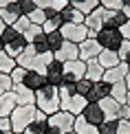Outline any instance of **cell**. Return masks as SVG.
Wrapping results in <instances>:
<instances>
[{"label":"cell","mask_w":130,"mask_h":134,"mask_svg":"<svg viewBox=\"0 0 130 134\" xmlns=\"http://www.w3.org/2000/svg\"><path fill=\"white\" fill-rule=\"evenodd\" d=\"M42 112L35 105H15V110L11 112V132L13 134H22L35 119H40Z\"/></svg>","instance_id":"6da1fadb"},{"label":"cell","mask_w":130,"mask_h":134,"mask_svg":"<svg viewBox=\"0 0 130 134\" xmlns=\"http://www.w3.org/2000/svg\"><path fill=\"white\" fill-rule=\"evenodd\" d=\"M35 108L40 112H44L46 116L60 112V88L49 86V83L44 88H40L35 92Z\"/></svg>","instance_id":"7a4b0ae2"},{"label":"cell","mask_w":130,"mask_h":134,"mask_svg":"<svg viewBox=\"0 0 130 134\" xmlns=\"http://www.w3.org/2000/svg\"><path fill=\"white\" fill-rule=\"evenodd\" d=\"M97 42L101 44L104 51H119V46L123 44V35L119 29H101L97 33Z\"/></svg>","instance_id":"3957f363"},{"label":"cell","mask_w":130,"mask_h":134,"mask_svg":"<svg viewBox=\"0 0 130 134\" xmlns=\"http://www.w3.org/2000/svg\"><path fill=\"white\" fill-rule=\"evenodd\" d=\"M60 33H62V37H64L66 42H73V44H82L88 37L86 24H73V22H64Z\"/></svg>","instance_id":"277c9868"},{"label":"cell","mask_w":130,"mask_h":134,"mask_svg":"<svg viewBox=\"0 0 130 134\" xmlns=\"http://www.w3.org/2000/svg\"><path fill=\"white\" fill-rule=\"evenodd\" d=\"M49 125H53L55 130H60L62 134H71L75 130V114L66 112V110H60V112L49 116Z\"/></svg>","instance_id":"5b68a950"},{"label":"cell","mask_w":130,"mask_h":134,"mask_svg":"<svg viewBox=\"0 0 130 134\" xmlns=\"http://www.w3.org/2000/svg\"><path fill=\"white\" fill-rule=\"evenodd\" d=\"M104 20H106V9L101 7V4L86 15L84 24H86V29H88V37H97V33L104 29Z\"/></svg>","instance_id":"8992f818"},{"label":"cell","mask_w":130,"mask_h":134,"mask_svg":"<svg viewBox=\"0 0 130 134\" xmlns=\"http://www.w3.org/2000/svg\"><path fill=\"white\" fill-rule=\"evenodd\" d=\"M86 72V62L82 59H73V62L64 64V83H77L80 79H84Z\"/></svg>","instance_id":"52a82bcc"},{"label":"cell","mask_w":130,"mask_h":134,"mask_svg":"<svg viewBox=\"0 0 130 134\" xmlns=\"http://www.w3.org/2000/svg\"><path fill=\"white\" fill-rule=\"evenodd\" d=\"M80 46V59L82 62H88V59H97L99 53L104 51L101 48V44L97 42V37H86L82 44H77Z\"/></svg>","instance_id":"ba28073f"},{"label":"cell","mask_w":130,"mask_h":134,"mask_svg":"<svg viewBox=\"0 0 130 134\" xmlns=\"http://www.w3.org/2000/svg\"><path fill=\"white\" fill-rule=\"evenodd\" d=\"M44 77H46V83H49V86L60 88L62 83H64V64L58 62V59H53V62L49 64L46 72H44Z\"/></svg>","instance_id":"9c48e42d"},{"label":"cell","mask_w":130,"mask_h":134,"mask_svg":"<svg viewBox=\"0 0 130 134\" xmlns=\"http://www.w3.org/2000/svg\"><path fill=\"white\" fill-rule=\"evenodd\" d=\"M53 57L58 59V62H62V64L73 62V59H80V46H77V44H73V42H66V40H64V44H62L58 51L53 53Z\"/></svg>","instance_id":"30bf717a"},{"label":"cell","mask_w":130,"mask_h":134,"mask_svg":"<svg viewBox=\"0 0 130 134\" xmlns=\"http://www.w3.org/2000/svg\"><path fill=\"white\" fill-rule=\"evenodd\" d=\"M128 70H130V66H128L126 62H119L117 66H112V68L104 70V81H106V83H110V86H112V83H119V81L126 79Z\"/></svg>","instance_id":"8fae6325"},{"label":"cell","mask_w":130,"mask_h":134,"mask_svg":"<svg viewBox=\"0 0 130 134\" xmlns=\"http://www.w3.org/2000/svg\"><path fill=\"white\" fill-rule=\"evenodd\" d=\"M106 97H110V83H106L104 79L95 81L93 88H90V92H88V103H99Z\"/></svg>","instance_id":"7c38bea8"},{"label":"cell","mask_w":130,"mask_h":134,"mask_svg":"<svg viewBox=\"0 0 130 134\" xmlns=\"http://www.w3.org/2000/svg\"><path fill=\"white\" fill-rule=\"evenodd\" d=\"M82 116L88 121V123H93V125H101V123L106 121L104 110H101V105H99V103H88L86 108H84Z\"/></svg>","instance_id":"4fadbf2b"},{"label":"cell","mask_w":130,"mask_h":134,"mask_svg":"<svg viewBox=\"0 0 130 134\" xmlns=\"http://www.w3.org/2000/svg\"><path fill=\"white\" fill-rule=\"evenodd\" d=\"M11 90L15 92V99H18V105H35V92L29 90L24 83H15Z\"/></svg>","instance_id":"5bb4252c"},{"label":"cell","mask_w":130,"mask_h":134,"mask_svg":"<svg viewBox=\"0 0 130 134\" xmlns=\"http://www.w3.org/2000/svg\"><path fill=\"white\" fill-rule=\"evenodd\" d=\"M24 83L29 90H33V92H38L40 88H44L46 86V77L42 75V72H35V70H27V75H24Z\"/></svg>","instance_id":"9a60e30c"},{"label":"cell","mask_w":130,"mask_h":134,"mask_svg":"<svg viewBox=\"0 0 130 134\" xmlns=\"http://www.w3.org/2000/svg\"><path fill=\"white\" fill-rule=\"evenodd\" d=\"M18 105V99H15V92L9 90L4 94H0V116H11V112Z\"/></svg>","instance_id":"2e32d148"},{"label":"cell","mask_w":130,"mask_h":134,"mask_svg":"<svg viewBox=\"0 0 130 134\" xmlns=\"http://www.w3.org/2000/svg\"><path fill=\"white\" fill-rule=\"evenodd\" d=\"M99 105H101V110H104L106 119H110V121L119 119V108H121L119 101H115L112 97H106V99H101V101H99Z\"/></svg>","instance_id":"e0dca14e"},{"label":"cell","mask_w":130,"mask_h":134,"mask_svg":"<svg viewBox=\"0 0 130 134\" xmlns=\"http://www.w3.org/2000/svg\"><path fill=\"white\" fill-rule=\"evenodd\" d=\"M126 22H128V18L123 15V11H108V9H106L104 29H121Z\"/></svg>","instance_id":"ac0fdd59"},{"label":"cell","mask_w":130,"mask_h":134,"mask_svg":"<svg viewBox=\"0 0 130 134\" xmlns=\"http://www.w3.org/2000/svg\"><path fill=\"white\" fill-rule=\"evenodd\" d=\"M0 18L4 20V24H7V26H11L18 18H22V11H20L18 0H15V2H11L9 7H2V9H0Z\"/></svg>","instance_id":"d6986e66"},{"label":"cell","mask_w":130,"mask_h":134,"mask_svg":"<svg viewBox=\"0 0 130 134\" xmlns=\"http://www.w3.org/2000/svg\"><path fill=\"white\" fill-rule=\"evenodd\" d=\"M84 79L88 81H101L104 79V68H101V64L97 62V59H88L86 62V72H84Z\"/></svg>","instance_id":"ffe728a7"},{"label":"cell","mask_w":130,"mask_h":134,"mask_svg":"<svg viewBox=\"0 0 130 134\" xmlns=\"http://www.w3.org/2000/svg\"><path fill=\"white\" fill-rule=\"evenodd\" d=\"M60 18L62 22H73V24H84V20H86V15L82 13V11H77L73 4H69L66 9L60 11Z\"/></svg>","instance_id":"44dd1931"},{"label":"cell","mask_w":130,"mask_h":134,"mask_svg":"<svg viewBox=\"0 0 130 134\" xmlns=\"http://www.w3.org/2000/svg\"><path fill=\"white\" fill-rule=\"evenodd\" d=\"M24 48H27V40L22 35H18L13 42H9V44H4V53L7 55H11L13 59H18L22 53H24Z\"/></svg>","instance_id":"7402d4cb"},{"label":"cell","mask_w":130,"mask_h":134,"mask_svg":"<svg viewBox=\"0 0 130 134\" xmlns=\"http://www.w3.org/2000/svg\"><path fill=\"white\" fill-rule=\"evenodd\" d=\"M35 57H38V53H35V48H33V44H27L24 53H22L20 57L15 59V62H18V66H22V68L31 70V68H33V64H35Z\"/></svg>","instance_id":"603a6c76"},{"label":"cell","mask_w":130,"mask_h":134,"mask_svg":"<svg viewBox=\"0 0 130 134\" xmlns=\"http://www.w3.org/2000/svg\"><path fill=\"white\" fill-rule=\"evenodd\" d=\"M46 130H49V116L42 112L40 119H35V121H33V123L27 127L22 134H46Z\"/></svg>","instance_id":"cb8c5ba5"},{"label":"cell","mask_w":130,"mask_h":134,"mask_svg":"<svg viewBox=\"0 0 130 134\" xmlns=\"http://www.w3.org/2000/svg\"><path fill=\"white\" fill-rule=\"evenodd\" d=\"M73 132L75 134H99V127L93 125V123H88V121L80 114V116H75V130Z\"/></svg>","instance_id":"d4e9b609"},{"label":"cell","mask_w":130,"mask_h":134,"mask_svg":"<svg viewBox=\"0 0 130 134\" xmlns=\"http://www.w3.org/2000/svg\"><path fill=\"white\" fill-rule=\"evenodd\" d=\"M97 62L101 64V68H104V70H108V68H112V66H117L121 59H119V55H117L115 51H101L99 57H97Z\"/></svg>","instance_id":"484cf974"},{"label":"cell","mask_w":130,"mask_h":134,"mask_svg":"<svg viewBox=\"0 0 130 134\" xmlns=\"http://www.w3.org/2000/svg\"><path fill=\"white\" fill-rule=\"evenodd\" d=\"M53 53H40V55H38V57H35V64H33V68L31 70H35V72H42V75H44V72H46V68H49V64L51 62H53Z\"/></svg>","instance_id":"4316f807"},{"label":"cell","mask_w":130,"mask_h":134,"mask_svg":"<svg viewBox=\"0 0 130 134\" xmlns=\"http://www.w3.org/2000/svg\"><path fill=\"white\" fill-rule=\"evenodd\" d=\"M69 2H71L77 11H82L84 15H88L93 9H97V7H99V0H69Z\"/></svg>","instance_id":"83f0119b"},{"label":"cell","mask_w":130,"mask_h":134,"mask_svg":"<svg viewBox=\"0 0 130 134\" xmlns=\"http://www.w3.org/2000/svg\"><path fill=\"white\" fill-rule=\"evenodd\" d=\"M110 97L119 103H126V97H128V88H126V81H119V83H112L110 86Z\"/></svg>","instance_id":"f1b7e54d"},{"label":"cell","mask_w":130,"mask_h":134,"mask_svg":"<svg viewBox=\"0 0 130 134\" xmlns=\"http://www.w3.org/2000/svg\"><path fill=\"white\" fill-rule=\"evenodd\" d=\"M18 66V62H15L11 55L7 53H0V75H11V70Z\"/></svg>","instance_id":"f546056e"},{"label":"cell","mask_w":130,"mask_h":134,"mask_svg":"<svg viewBox=\"0 0 130 134\" xmlns=\"http://www.w3.org/2000/svg\"><path fill=\"white\" fill-rule=\"evenodd\" d=\"M86 105H88V99L86 97H82V94H73V101H71V110H69V112L75 114V116H80Z\"/></svg>","instance_id":"4dcf8cb0"},{"label":"cell","mask_w":130,"mask_h":134,"mask_svg":"<svg viewBox=\"0 0 130 134\" xmlns=\"http://www.w3.org/2000/svg\"><path fill=\"white\" fill-rule=\"evenodd\" d=\"M46 42H49V51L55 53L62 44H64V37H62L60 31H53V33H46Z\"/></svg>","instance_id":"1f68e13d"},{"label":"cell","mask_w":130,"mask_h":134,"mask_svg":"<svg viewBox=\"0 0 130 134\" xmlns=\"http://www.w3.org/2000/svg\"><path fill=\"white\" fill-rule=\"evenodd\" d=\"M62 24H64V22H62L60 13H58V15L49 18V20L42 24V31H44V33H53V31H60V29H62Z\"/></svg>","instance_id":"d6a6232c"},{"label":"cell","mask_w":130,"mask_h":134,"mask_svg":"<svg viewBox=\"0 0 130 134\" xmlns=\"http://www.w3.org/2000/svg\"><path fill=\"white\" fill-rule=\"evenodd\" d=\"M99 127V134H119V119L117 121H110V119H106Z\"/></svg>","instance_id":"836d02e7"},{"label":"cell","mask_w":130,"mask_h":134,"mask_svg":"<svg viewBox=\"0 0 130 134\" xmlns=\"http://www.w3.org/2000/svg\"><path fill=\"white\" fill-rule=\"evenodd\" d=\"M33 48H35V53H51L49 51V42H46V33H42V35H38L35 40H33Z\"/></svg>","instance_id":"e575fe53"},{"label":"cell","mask_w":130,"mask_h":134,"mask_svg":"<svg viewBox=\"0 0 130 134\" xmlns=\"http://www.w3.org/2000/svg\"><path fill=\"white\" fill-rule=\"evenodd\" d=\"M42 26H38V24H31L29 26V29H27L24 33H22V37H24V40H27V44H33V40H35V37L38 35H42Z\"/></svg>","instance_id":"d590c367"},{"label":"cell","mask_w":130,"mask_h":134,"mask_svg":"<svg viewBox=\"0 0 130 134\" xmlns=\"http://www.w3.org/2000/svg\"><path fill=\"white\" fill-rule=\"evenodd\" d=\"M90 88H93V81H88V79H80V81L75 83V90H77V94H82V97H86V99H88Z\"/></svg>","instance_id":"8d00e7d4"},{"label":"cell","mask_w":130,"mask_h":134,"mask_svg":"<svg viewBox=\"0 0 130 134\" xmlns=\"http://www.w3.org/2000/svg\"><path fill=\"white\" fill-rule=\"evenodd\" d=\"M27 18L31 20V24H38V26H42L44 22H46V13H44V9H35L31 15H27Z\"/></svg>","instance_id":"74e56055"},{"label":"cell","mask_w":130,"mask_h":134,"mask_svg":"<svg viewBox=\"0 0 130 134\" xmlns=\"http://www.w3.org/2000/svg\"><path fill=\"white\" fill-rule=\"evenodd\" d=\"M99 4L104 9H108V11H121L123 9V0H99Z\"/></svg>","instance_id":"f35d334b"},{"label":"cell","mask_w":130,"mask_h":134,"mask_svg":"<svg viewBox=\"0 0 130 134\" xmlns=\"http://www.w3.org/2000/svg\"><path fill=\"white\" fill-rule=\"evenodd\" d=\"M117 55H119V59H121V62H126V64L130 66V42H128V40H123V44L119 46Z\"/></svg>","instance_id":"ab89813d"},{"label":"cell","mask_w":130,"mask_h":134,"mask_svg":"<svg viewBox=\"0 0 130 134\" xmlns=\"http://www.w3.org/2000/svg\"><path fill=\"white\" fill-rule=\"evenodd\" d=\"M11 26H13V29H15V31H18L20 35H22V33H24V31H27V29L31 26V20L27 18V15H22V18H18V20H15L13 24H11Z\"/></svg>","instance_id":"60d3db41"},{"label":"cell","mask_w":130,"mask_h":134,"mask_svg":"<svg viewBox=\"0 0 130 134\" xmlns=\"http://www.w3.org/2000/svg\"><path fill=\"white\" fill-rule=\"evenodd\" d=\"M24 75H27V68H22V66H15V68L13 70H11V81H13V86H15V83H22V81H24Z\"/></svg>","instance_id":"b9f144b4"},{"label":"cell","mask_w":130,"mask_h":134,"mask_svg":"<svg viewBox=\"0 0 130 134\" xmlns=\"http://www.w3.org/2000/svg\"><path fill=\"white\" fill-rule=\"evenodd\" d=\"M18 35H20V33L15 31L13 26H7V29L2 31V35H0V40H2V44H9V42H13Z\"/></svg>","instance_id":"7bdbcfd3"},{"label":"cell","mask_w":130,"mask_h":134,"mask_svg":"<svg viewBox=\"0 0 130 134\" xmlns=\"http://www.w3.org/2000/svg\"><path fill=\"white\" fill-rule=\"evenodd\" d=\"M18 4H20V11H22V15H31L33 11L38 9L33 0H18Z\"/></svg>","instance_id":"ee69618b"},{"label":"cell","mask_w":130,"mask_h":134,"mask_svg":"<svg viewBox=\"0 0 130 134\" xmlns=\"http://www.w3.org/2000/svg\"><path fill=\"white\" fill-rule=\"evenodd\" d=\"M11 88H13V81H11V77H9V75H0V94L9 92Z\"/></svg>","instance_id":"f6af8a7d"},{"label":"cell","mask_w":130,"mask_h":134,"mask_svg":"<svg viewBox=\"0 0 130 134\" xmlns=\"http://www.w3.org/2000/svg\"><path fill=\"white\" fill-rule=\"evenodd\" d=\"M69 0H53V4H51V9H53V11H58V13H60V11L62 9H66V7H69Z\"/></svg>","instance_id":"bcb514c9"},{"label":"cell","mask_w":130,"mask_h":134,"mask_svg":"<svg viewBox=\"0 0 130 134\" xmlns=\"http://www.w3.org/2000/svg\"><path fill=\"white\" fill-rule=\"evenodd\" d=\"M0 132H11V119L9 116H0Z\"/></svg>","instance_id":"7dc6e473"},{"label":"cell","mask_w":130,"mask_h":134,"mask_svg":"<svg viewBox=\"0 0 130 134\" xmlns=\"http://www.w3.org/2000/svg\"><path fill=\"white\" fill-rule=\"evenodd\" d=\"M119 134H130V119H119Z\"/></svg>","instance_id":"c3c4849f"},{"label":"cell","mask_w":130,"mask_h":134,"mask_svg":"<svg viewBox=\"0 0 130 134\" xmlns=\"http://www.w3.org/2000/svg\"><path fill=\"white\" fill-rule=\"evenodd\" d=\"M119 119H130V105L121 103V108H119Z\"/></svg>","instance_id":"681fc988"},{"label":"cell","mask_w":130,"mask_h":134,"mask_svg":"<svg viewBox=\"0 0 130 134\" xmlns=\"http://www.w3.org/2000/svg\"><path fill=\"white\" fill-rule=\"evenodd\" d=\"M119 31H121V35H123V40H128V42H130V20H128V22H126V24H123V26H121V29H119Z\"/></svg>","instance_id":"f907efd6"},{"label":"cell","mask_w":130,"mask_h":134,"mask_svg":"<svg viewBox=\"0 0 130 134\" xmlns=\"http://www.w3.org/2000/svg\"><path fill=\"white\" fill-rule=\"evenodd\" d=\"M33 2H35L38 9H49L51 4H53V0H33Z\"/></svg>","instance_id":"816d5d0a"},{"label":"cell","mask_w":130,"mask_h":134,"mask_svg":"<svg viewBox=\"0 0 130 134\" xmlns=\"http://www.w3.org/2000/svg\"><path fill=\"white\" fill-rule=\"evenodd\" d=\"M121 11H123V15L130 20V4H123V9H121Z\"/></svg>","instance_id":"f5cc1de1"},{"label":"cell","mask_w":130,"mask_h":134,"mask_svg":"<svg viewBox=\"0 0 130 134\" xmlns=\"http://www.w3.org/2000/svg\"><path fill=\"white\" fill-rule=\"evenodd\" d=\"M11 2H15V0H0V9H2V7H9Z\"/></svg>","instance_id":"db71d44e"},{"label":"cell","mask_w":130,"mask_h":134,"mask_svg":"<svg viewBox=\"0 0 130 134\" xmlns=\"http://www.w3.org/2000/svg\"><path fill=\"white\" fill-rule=\"evenodd\" d=\"M46 134H62V132H60V130H55L53 125H49V130H46Z\"/></svg>","instance_id":"11a10c76"},{"label":"cell","mask_w":130,"mask_h":134,"mask_svg":"<svg viewBox=\"0 0 130 134\" xmlns=\"http://www.w3.org/2000/svg\"><path fill=\"white\" fill-rule=\"evenodd\" d=\"M123 81H126V88H128V92H130V70H128V75H126V79H123Z\"/></svg>","instance_id":"9f6ffc18"},{"label":"cell","mask_w":130,"mask_h":134,"mask_svg":"<svg viewBox=\"0 0 130 134\" xmlns=\"http://www.w3.org/2000/svg\"><path fill=\"white\" fill-rule=\"evenodd\" d=\"M4 29H7V24H4V20L0 18V35H2V31H4Z\"/></svg>","instance_id":"6f0895ef"},{"label":"cell","mask_w":130,"mask_h":134,"mask_svg":"<svg viewBox=\"0 0 130 134\" xmlns=\"http://www.w3.org/2000/svg\"><path fill=\"white\" fill-rule=\"evenodd\" d=\"M0 53H4V44H2V40H0Z\"/></svg>","instance_id":"680465c9"},{"label":"cell","mask_w":130,"mask_h":134,"mask_svg":"<svg viewBox=\"0 0 130 134\" xmlns=\"http://www.w3.org/2000/svg\"><path fill=\"white\" fill-rule=\"evenodd\" d=\"M126 105H130V92H128V97H126Z\"/></svg>","instance_id":"91938a15"},{"label":"cell","mask_w":130,"mask_h":134,"mask_svg":"<svg viewBox=\"0 0 130 134\" xmlns=\"http://www.w3.org/2000/svg\"><path fill=\"white\" fill-rule=\"evenodd\" d=\"M0 134H4V132H0Z\"/></svg>","instance_id":"94428289"},{"label":"cell","mask_w":130,"mask_h":134,"mask_svg":"<svg viewBox=\"0 0 130 134\" xmlns=\"http://www.w3.org/2000/svg\"><path fill=\"white\" fill-rule=\"evenodd\" d=\"M71 134H75V132H71Z\"/></svg>","instance_id":"6125c7cd"}]
</instances>
